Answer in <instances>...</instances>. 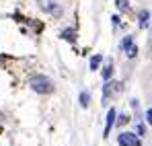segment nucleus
I'll list each match as a JSON object with an SVG mask.
<instances>
[{
	"label": "nucleus",
	"instance_id": "1",
	"mask_svg": "<svg viewBox=\"0 0 152 146\" xmlns=\"http://www.w3.org/2000/svg\"><path fill=\"white\" fill-rule=\"evenodd\" d=\"M29 87H31L35 93H39V95H50L51 91H53V80L48 78V76H43V74H37V76L31 78Z\"/></svg>",
	"mask_w": 152,
	"mask_h": 146
},
{
	"label": "nucleus",
	"instance_id": "2",
	"mask_svg": "<svg viewBox=\"0 0 152 146\" xmlns=\"http://www.w3.org/2000/svg\"><path fill=\"white\" fill-rule=\"evenodd\" d=\"M37 4H39V8L43 12H48L53 19H60L64 15V8H62V4L58 0H37Z\"/></svg>",
	"mask_w": 152,
	"mask_h": 146
},
{
	"label": "nucleus",
	"instance_id": "3",
	"mask_svg": "<svg viewBox=\"0 0 152 146\" xmlns=\"http://www.w3.org/2000/svg\"><path fill=\"white\" fill-rule=\"evenodd\" d=\"M117 142H119V146H140V138H138L136 134L124 132V134H119Z\"/></svg>",
	"mask_w": 152,
	"mask_h": 146
},
{
	"label": "nucleus",
	"instance_id": "4",
	"mask_svg": "<svg viewBox=\"0 0 152 146\" xmlns=\"http://www.w3.org/2000/svg\"><path fill=\"white\" fill-rule=\"evenodd\" d=\"M113 93H121V82H109V80H105V87H103V101H107Z\"/></svg>",
	"mask_w": 152,
	"mask_h": 146
},
{
	"label": "nucleus",
	"instance_id": "5",
	"mask_svg": "<svg viewBox=\"0 0 152 146\" xmlns=\"http://www.w3.org/2000/svg\"><path fill=\"white\" fill-rule=\"evenodd\" d=\"M115 117H117L115 109H109V111H107V123H105V132H103V136H107V134L111 132V128H113V123H115Z\"/></svg>",
	"mask_w": 152,
	"mask_h": 146
},
{
	"label": "nucleus",
	"instance_id": "6",
	"mask_svg": "<svg viewBox=\"0 0 152 146\" xmlns=\"http://www.w3.org/2000/svg\"><path fill=\"white\" fill-rule=\"evenodd\" d=\"M62 39L74 43V41H76V31H74V29H64V31H62Z\"/></svg>",
	"mask_w": 152,
	"mask_h": 146
},
{
	"label": "nucleus",
	"instance_id": "7",
	"mask_svg": "<svg viewBox=\"0 0 152 146\" xmlns=\"http://www.w3.org/2000/svg\"><path fill=\"white\" fill-rule=\"evenodd\" d=\"M103 62V56L101 54H97V56H93L91 58V70H99V66H101Z\"/></svg>",
	"mask_w": 152,
	"mask_h": 146
},
{
	"label": "nucleus",
	"instance_id": "8",
	"mask_svg": "<svg viewBox=\"0 0 152 146\" xmlns=\"http://www.w3.org/2000/svg\"><path fill=\"white\" fill-rule=\"evenodd\" d=\"M148 19H150V12H148V10H140V15H138L140 27H146V25H148Z\"/></svg>",
	"mask_w": 152,
	"mask_h": 146
},
{
	"label": "nucleus",
	"instance_id": "9",
	"mask_svg": "<svg viewBox=\"0 0 152 146\" xmlns=\"http://www.w3.org/2000/svg\"><path fill=\"white\" fill-rule=\"evenodd\" d=\"M88 103H91V93L88 91H82L80 93V105L82 107H88Z\"/></svg>",
	"mask_w": 152,
	"mask_h": 146
},
{
	"label": "nucleus",
	"instance_id": "10",
	"mask_svg": "<svg viewBox=\"0 0 152 146\" xmlns=\"http://www.w3.org/2000/svg\"><path fill=\"white\" fill-rule=\"evenodd\" d=\"M115 6H117L121 12H129V10H132L129 4H127V0H115Z\"/></svg>",
	"mask_w": 152,
	"mask_h": 146
},
{
	"label": "nucleus",
	"instance_id": "11",
	"mask_svg": "<svg viewBox=\"0 0 152 146\" xmlns=\"http://www.w3.org/2000/svg\"><path fill=\"white\" fill-rule=\"evenodd\" d=\"M111 76H113V66H111V62H109V64L103 68V80H109Z\"/></svg>",
	"mask_w": 152,
	"mask_h": 146
},
{
	"label": "nucleus",
	"instance_id": "12",
	"mask_svg": "<svg viewBox=\"0 0 152 146\" xmlns=\"http://www.w3.org/2000/svg\"><path fill=\"white\" fill-rule=\"evenodd\" d=\"M132 43H134V39H132V35H127V37H124V41L119 43V48H121V49H127Z\"/></svg>",
	"mask_w": 152,
	"mask_h": 146
},
{
	"label": "nucleus",
	"instance_id": "13",
	"mask_svg": "<svg viewBox=\"0 0 152 146\" xmlns=\"http://www.w3.org/2000/svg\"><path fill=\"white\" fill-rule=\"evenodd\" d=\"M126 51H127V58H136V56H138V48H136L134 43H132V45H129Z\"/></svg>",
	"mask_w": 152,
	"mask_h": 146
},
{
	"label": "nucleus",
	"instance_id": "14",
	"mask_svg": "<svg viewBox=\"0 0 152 146\" xmlns=\"http://www.w3.org/2000/svg\"><path fill=\"white\" fill-rule=\"evenodd\" d=\"M117 122H119V123H121V125H124V123H127V122H129V120H127V115H126V113H121Z\"/></svg>",
	"mask_w": 152,
	"mask_h": 146
},
{
	"label": "nucleus",
	"instance_id": "15",
	"mask_svg": "<svg viewBox=\"0 0 152 146\" xmlns=\"http://www.w3.org/2000/svg\"><path fill=\"white\" fill-rule=\"evenodd\" d=\"M146 122H148V123L152 125V107L148 109V111H146Z\"/></svg>",
	"mask_w": 152,
	"mask_h": 146
},
{
	"label": "nucleus",
	"instance_id": "16",
	"mask_svg": "<svg viewBox=\"0 0 152 146\" xmlns=\"http://www.w3.org/2000/svg\"><path fill=\"white\" fill-rule=\"evenodd\" d=\"M136 130H138V136H144V125H142V123H138Z\"/></svg>",
	"mask_w": 152,
	"mask_h": 146
}]
</instances>
